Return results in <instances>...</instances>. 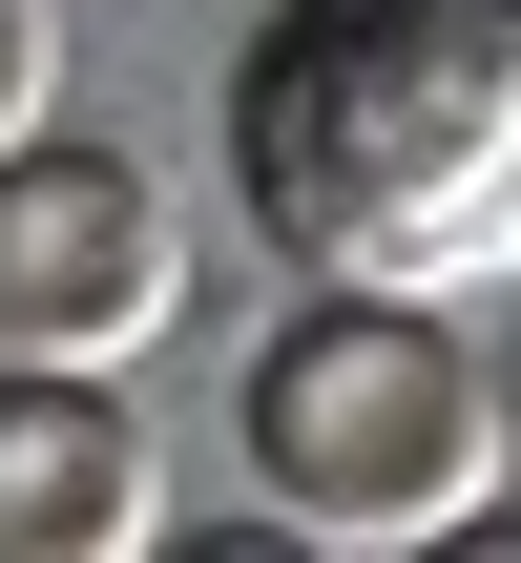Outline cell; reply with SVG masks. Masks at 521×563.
<instances>
[{
  "label": "cell",
  "instance_id": "1",
  "mask_svg": "<svg viewBox=\"0 0 521 563\" xmlns=\"http://www.w3.org/2000/svg\"><path fill=\"white\" fill-rule=\"evenodd\" d=\"M230 209L313 292L521 272V0H271L230 42Z\"/></svg>",
  "mask_w": 521,
  "mask_h": 563
},
{
  "label": "cell",
  "instance_id": "2",
  "mask_svg": "<svg viewBox=\"0 0 521 563\" xmlns=\"http://www.w3.org/2000/svg\"><path fill=\"white\" fill-rule=\"evenodd\" d=\"M251 501L292 543H459L501 501V376L459 355L439 292H292L251 355Z\"/></svg>",
  "mask_w": 521,
  "mask_h": 563
},
{
  "label": "cell",
  "instance_id": "3",
  "mask_svg": "<svg viewBox=\"0 0 521 563\" xmlns=\"http://www.w3.org/2000/svg\"><path fill=\"white\" fill-rule=\"evenodd\" d=\"M167 313H188V209H167V167H146V146H84V125H21V146H0V355L125 376Z\"/></svg>",
  "mask_w": 521,
  "mask_h": 563
},
{
  "label": "cell",
  "instance_id": "4",
  "mask_svg": "<svg viewBox=\"0 0 521 563\" xmlns=\"http://www.w3.org/2000/svg\"><path fill=\"white\" fill-rule=\"evenodd\" d=\"M146 522H167V460H146L125 376L0 355V563H125Z\"/></svg>",
  "mask_w": 521,
  "mask_h": 563
},
{
  "label": "cell",
  "instance_id": "5",
  "mask_svg": "<svg viewBox=\"0 0 521 563\" xmlns=\"http://www.w3.org/2000/svg\"><path fill=\"white\" fill-rule=\"evenodd\" d=\"M63 125V0H0V146Z\"/></svg>",
  "mask_w": 521,
  "mask_h": 563
}]
</instances>
